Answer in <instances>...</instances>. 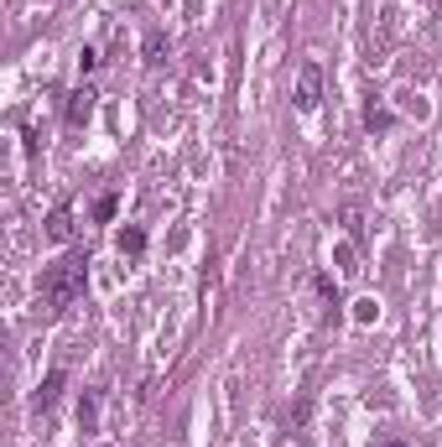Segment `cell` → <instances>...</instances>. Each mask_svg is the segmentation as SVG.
<instances>
[{"mask_svg": "<svg viewBox=\"0 0 442 447\" xmlns=\"http://www.w3.org/2000/svg\"><path fill=\"white\" fill-rule=\"evenodd\" d=\"M78 421H84V432H94V421H99V395H84V401H78Z\"/></svg>", "mask_w": 442, "mask_h": 447, "instance_id": "ba28073f", "label": "cell"}, {"mask_svg": "<svg viewBox=\"0 0 442 447\" xmlns=\"http://www.w3.org/2000/svg\"><path fill=\"white\" fill-rule=\"evenodd\" d=\"M343 229H349V239H354V244L365 239V219H359V208H343Z\"/></svg>", "mask_w": 442, "mask_h": 447, "instance_id": "9c48e42d", "label": "cell"}, {"mask_svg": "<svg viewBox=\"0 0 442 447\" xmlns=\"http://www.w3.org/2000/svg\"><path fill=\"white\" fill-rule=\"evenodd\" d=\"M47 239H53V244H68V239H73V208H68V203L47 213Z\"/></svg>", "mask_w": 442, "mask_h": 447, "instance_id": "277c9868", "label": "cell"}, {"mask_svg": "<svg viewBox=\"0 0 442 447\" xmlns=\"http://www.w3.org/2000/svg\"><path fill=\"white\" fill-rule=\"evenodd\" d=\"M318 104H323V68L307 63L297 73V109H318Z\"/></svg>", "mask_w": 442, "mask_h": 447, "instance_id": "7a4b0ae2", "label": "cell"}, {"mask_svg": "<svg viewBox=\"0 0 442 447\" xmlns=\"http://www.w3.org/2000/svg\"><path fill=\"white\" fill-rule=\"evenodd\" d=\"M114 244H120V255H141V250H146V235L130 224V229H120V235H114Z\"/></svg>", "mask_w": 442, "mask_h": 447, "instance_id": "52a82bcc", "label": "cell"}, {"mask_svg": "<svg viewBox=\"0 0 442 447\" xmlns=\"http://www.w3.org/2000/svg\"><path fill=\"white\" fill-rule=\"evenodd\" d=\"M380 447H406V442H401V437H390V442H380Z\"/></svg>", "mask_w": 442, "mask_h": 447, "instance_id": "4fadbf2b", "label": "cell"}, {"mask_svg": "<svg viewBox=\"0 0 442 447\" xmlns=\"http://www.w3.org/2000/svg\"><path fill=\"white\" fill-rule=\"evenodd\" d=\"M94 219H99V224H104V219H114V193H104L99 203H94Z\"/></svg>", "mask_w": 442, "mask_h": 447, "instance_id": "30bf717a", "label": "cell"}, {"mask_svg": "<svg viewBox=\"0 0 442 447\" xmlns=\"http://www.w3.org/2000/svg\"><path fill=\"white\" fill-rule=\"evenodd\" d=\"M354 318L359 323H374V302H370V296H365V302H354Z\"/></svg>", "mask_w": 442, "mask_h": 447, "instance_id": "7c38bea8", "label": "cell"}, {"mask_svg": "<svg viewBox=\"0 0 442 447\" xmlns=\"http://www.w3.org/2000/svg\"><path fill=\"white\" fill-rule=\"evenodd\" d=\"M58 395H63V370H53V375L42 379V390H37V406H42V411H53V406H58Z\"/></svg>", "mask_w": 442, "mask_h": 447, "instance_id": "5b68a950", "label": "cell"}, {"mask_svg": "<svg viewBox=\"0 0 442 447\" xmlns=\"http://www.w3.org/2000/svg\"><path fill=\"white\" fill-rule=\"evenodd\" d=\"M84 281H89V255L68 250L58 266H47V276H42V307L53 312V318H63V312L84 296Z\"/></svg>", "mask_w": 442, "mask_h": 447, "instance_id": "6da1fadb", "label": "cell"}, {"mask_svg": "<svg viewBox=\"0 0 442 447\" xmlns=\"http://www.w3.org/2000/svg\"><path fill=\"white\" fill-rule=\"evenodd\" d=\"M365 125H370V130H390V114L370 104V114H365Z\"/></svg>", "mask_w": 442, "mask_h": 447, "instance_id": "8fae6325", "label": "cell"}, {"mask_svg": "<svg viewBox=\"0 0 442 447\" xmlns=\"http://www.w3.org/2000/svg\"><path fill=\"white\" fill-rule=\"evenodd\" d=\"M89 114H94V89H73V94H68V104H63V120L78 130V125L89 120Z\"/></svg>", "mask_w": 442, "mask_h": 447, "instance_id": "3957f363", "label": "cell"}, {"mask_svg": "<svg viewBox=\"0 0 442 447\" xmlns=\"http://www.w3.org/2000/svg\"><path fill=\"white\" fill-rule=\"evenodd\" d=\"M141 58H146V63H161V58H167V31H146Z\"/></svg>", "mask_w": 442, "mask_h": 447, "instance_id": "8992f818", "label": "cell"}]
</instances>
